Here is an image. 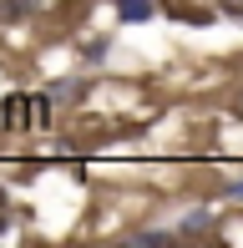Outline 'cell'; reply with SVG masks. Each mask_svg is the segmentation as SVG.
Wrapping results in <instances>:
<instances>
[{
	"label": "cell",
	"mask_w": 243,
	"mask_h": 248,
	"mask_svg": "<svg viewBox=\"0 0 243 248\" xmlns=\"http://www.w3.org/2000/svg\"><path fill=\"white\" fill-rule=\"evenodd\" d=\"M51 122V101L41 92H10L0 96V132H41Z\"/></svg>",
	"instance_id": "obj_1"
},
{
	"label": "cell",
	"mask_w": 243,
	"mask_h": 248,
	"mask_svg": "<svg viewBox=\"0 0 243 248\" xmlns=\"http://www.w3.org/2000/svg\"><path fill=\"white\" fill-rule=\"evenodd\" d=\"M30 10H41V0H0V20H26Z\"/></svg>",
	"instance_id": "obj_2"
},
{
	"label": "cell",
	"mask_w": 243,
	"mask_h": 248,
	"mask_svg": "<svg viewBox=\"0 0 243 248\" xmlns=\"http://www.w3.org/2000/svg\"><path fill=\"white\" fill-rule=\"evenodd\" d=\"M117 5H122V16H127V20H142V16H147V0H117Z\"/></svg>",
	"instance_id": "obj_3"
},
{
	"label": "cell",
	"mask_w": 243,
	"mask_h": 248,
	"mask_svg": "<svg viewBox=\"0 0 243 248\" xmlns=\"http://www.w3.org/2000/svg\"><path fill=\"white\" fill-rule=\"evenodd\" d=\"M218 10H223V16H233V20H243V0H218Z\"/></svg>",
	"instance_id": "obj_4"
},
{
	"label": "cell",
	"mask_w": 243,
	"mask_h": 248,
	"mask_svg": "<svg viewBox=\"0 0 243 248\" xmlns=\"http://www.w3.org/2000/svg\"><path fill=\"white\" fill-rule=\"evenodd\" d=\"M5 218H10V198H5V187H0V233H5Z\"/></svg>",
	"instance_id": "obj_5"
}]
</instances>
